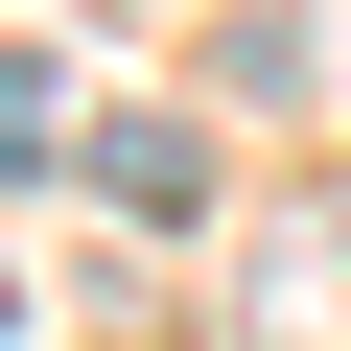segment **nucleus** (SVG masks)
I'll use <instances>...</instances> for the list:
<instances>
[{
	"instance_id": "obj_1",
	"label": "nucleus",
	"mask_w": 351,
	"mask_h": 351,
	"mask_svg": "<svg viewBox=\"0 0 351 351\" xmlns=\"http://www.w3.org/2000/svg\"><path fill=\"white\" fill-rule=\"evenodd\" d=\"M94 188H117L141 234H188V211H211V164H188V141H94Z\"/></svg>"
},
{
	"instance_id": "obj_2",
	"label": "nucleus",
	"mask_w": 351,
	"mask_h": 351,
	"mask_svg": "<svg viewBox=\"0 0 351 351\" xmlns=\"http://www.w3.org/2000/svg\"><path fill=\"white\" fill-rule=\"evenodd\" d=\"M24 164H71V94H47V71H0V188H24Z\"/></svg>"
},
{
	"instance_id": "obj_3",
	"label": "nucleus",
	"mask_w": 351,
	"mask_h": 351,
	"mask_svg": "<svg viewBox=\"0 0 351 351\" xmlns=\"http://www.w3.org/2000/svg\"><path fill=\"white\" fill-rule=\"evenodd\" d=\"M0 328H24V281H0Z\"/></svg>"
}]
</instances>
